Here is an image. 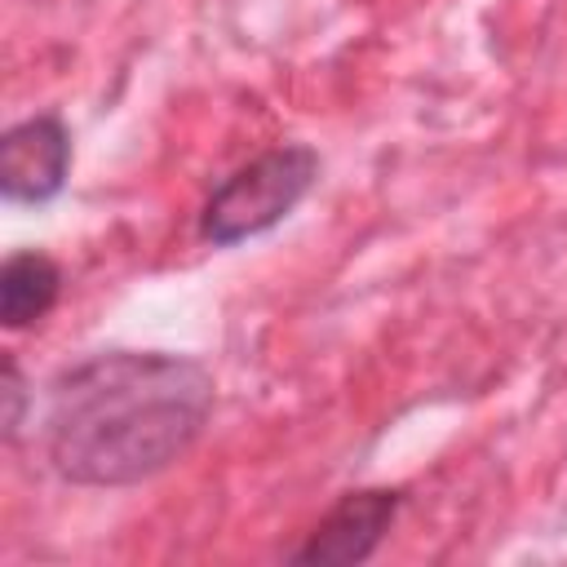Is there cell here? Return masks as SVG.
Instances as JSON below:
<instances>
[{
  "mask_svg": "<svg viewBox=\"0 0 567 567\" xmlns=\"http://www.w3.org/2000/svg\"><path fill=\"white\" fill-rule=\"evenodd\" d=\"M399 514V492L390 487H368V492H350L315 532L310 540L292 554V563H323V567H346V563H363L385 527Z\"/></svg>",
  "mask_w": 567,
  "mask_h": 567,
  "instance_id": "277c9868",
  "label": "cell"
},
{
  "mask_svg": "<svg viewBox=\"0 0 567 567\" xmlns=\"http://www.w3.org/2000/svg\"><path fill=\"white\" fill-rule=\"evenodd\" d=\"M62 288V270L44 252H13L0 266V319L4 328H31L40 323Z\"/></svg>",
  "mask_w": 567,
  "mask_h": 567,
  "instance_id": "5b68a950",
  "label": "cell"
},
{
  "mask_svg": "<svg viewBox=\"0 0 567 567\" xmlns=\"http://www.w3.org/2000/svg\"><path fill=\"white\" fill-rule=\"evenodd\" d=\"M71 168V133L58 115H35L0 137V190L13 204H44Z\"/></svg>",
  "mask_w": 567,
  "mask_h": 567,
  "instance_id": "3957f363",
  "label": "cell"
},
{
  "mask_svg": "<svg viewBox=\"0 0 567 567\" xmlns=\"http://www.w3.org/2000/svg\"><path fill=\"white\" fill-rule=\"evenodd\" d=\"M315 177H319V155L301 142H288V146L257 155L252 164L235 168L208 195V204L199 213V235L217 248L252 239V235L279 226L306 199Z\"/></svg>",
  "mask_w": 567,
  "mask_h": 567,
  "instance_id": "7a4b0ae2",
  "label": "cell"
},
{
  "mask_svg": "<svg viewBox=\"0 0 567 567\" xmlns=\"http://www.w3.org/2000/svg\"><path fill=\"white\" fill-rule=\"evenodd\" d=\"M213 412L204 363L159 350H111L49 385L44 447L62 478L128 487L173 465Z\"/></svg>",
  "mask_w": 567,
  "mask_h": 567,
  "instance_id": "6da1fadb",
  "label": "cell"
},
{
  "mask_svg": "<svg viewBox=\"0 0 567 567\" xmlns=\"http://www.w3.org/2000/svg\"><path fill=\"white\" fill-rule=\"evenodd\" d=\"M22 425V377H18V363L4 359V434L13 439Z\"/></svg>",
  "mask_w": 567,
  "mask_h": 567,
  "instance_id": "8992f818",
  "label": "cell"
}]
</instances>
